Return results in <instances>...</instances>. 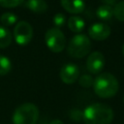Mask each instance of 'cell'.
<instances>
[{"label": "cell", "mask_w": 124, "mask_h": 124, "mask_svg": "<svg viewBox=\"0 0 124 124\" xmlns=\"http://www.w3.org/2000/svg\"><path fill=\"white\" fill-rule=\"evenodd\" d=\"M82 118L85 124H110L113 119V110L108 105L94 103L86 107Z\"/></svg>", "instance_id": "6da1fadb"}, {"label": "cell", "mask_w": 124, "mask_h": 124, "mask_svg": "<svg viewBox=\"0 0 124 124\" xmlns=\"http://www.w3.org/2000/svg\"><path fill=\"white\" fill-rule=\"evenodd\" d=\"M94 92L101 98H110L113 97L119 88L117 78L110 73H101L99 74L93 81Z\"/></svg>", "instance_id": "7a4b0ae2"}, {"label": "cell", "mask_w": 124, "mask_h": 124, "mask_svg": "<svg viewBox=\"0 0 124 124\" xmlns=\"http://www.w3.org/2000/svg\"><path fill=\"white\" fill-rule=\"evenodd\" d=\"M38 118V107L33 103H24L15 109L12 121L14 124H36Z\"/></svg>", "instance_id": "3957f363"}, {"label": "cell", "mask_w": 124, "mask_h": 124, "mask_svg": "<svg viewBox=\"0 0 124 124\" xmlns=\"http://www.w3.org/2000/svg\"><path fill=\"white\" fill-rule=\"evenodd\" d=\"M91 49V42L87 35L78 33L73 36L68 44L67 50L71 56L74 57H83Z\"/></svg>", "instance_id": "277c9868"}, {"label": "cell", "mask_w": 124, "mask_h": 124, "mask_svg": "<svg viewBox=\"0 0 124 124\" xmlns=\"http://www.w3.org/2000/svg\"><path fill=\"white\" fill-rule=\"evenodd\" d=\"M45 41L47 47L54 52H59L63 50L66 45L65 35L57 27H51L46 31Z\"/></svg>", "instance_id": "5b68a950"}, {"label": "cell", "mask_w": 124, "mask_h": 124, "mask_svg": "<svg viewBox=\"0 0 124 124\" xmlns=\"http://www.w3.org/2000/svg\"><path fill=\"white\" fill-rule=\"evenodd\" d=\"M14 36L17 44L26 45L33 37V28L26 20H19L14 28Z\"/></svg>", "instance_id": "8992f818"}, {"label": "cell", "mask_w": 124, "mask_h": 124, "mask_svg": "<svg viewBox=\"0 0 124 124\" xmlns=\"http://www.w3.org/2000/svg\"><path fill=\"white\" fill-rule=\"evenodd\" d=\"M106 59L104 54L101 51H93L91 52L86 60V68L92 74L100 73L105 67Z\"/></svg>", "instance_id": "52a82bcc"}, {"label": "cell", "mask_w": 124, "mask_h": 124, "mask_svg": "<svg viewBox=\"0 0 124 124\" xmlns=\"http://www.w3.org/2000/svg\"><path fill=\"white\" fill-rule=\"evenodd\" d=\"M59 76L64 83L72 84L79 78V69L74 63H66L61 67Z\"/></svg>", "instance_id": "ba28073f"}, {"label": "cell", "mask_w": 124, "mask_h": 124, "mask_svg": "<svg viewBox=\"0 0 124 124\" xmlns=\"http://www.w3.org/2000/svg\"><path fill=\"white\" fill-rule=\"evenodd\" d=\"M88 34L94 40H105L110 34V27L104 22H94L89 26Z\"/></svg>", "instance_id": "9c48e42d"}, {"label": "cell", "mask_w": 124, "mask_h": 124, "mask_svg": "<svg viewBox=\"0 0 124 124\" xmlns=\"http://www.w3.org/2000/svg\"><path fill=\"white\" fill-rule=\"evenodd\" d=\"M62 7L73 14L81 13L85 8L84 0H61Z\"/></svg>", "instance_id": "30bf717a"}, {"label": "cell", "mask_w": 124, "mask_h": 124, "mask_svg": "<svg viewBox=\"0 0 124 124\" xmlns=\"http://www.w3.org/2000/svg\"><path fill=\"white\" fill-rule=\"evenodd\" d=\"M25 7H27L29 10L33 12L42 13V12L46 11L47 3L45 0H26Z\"/></svg>", "instance_id": "8fae6325"}, {"label": "cell", "mask_w": 124, "mask_h": 124, "mask_svg": "<svg viewBox=\"0 0 124 124\" xmlns=\"http://www.w3.org/2000/svg\"><path fill=\"white\" fill-rule=\"evenodd\" d=\"M84 19L78 16H71L68 18V26L74 32H80L84 28Z\"/></svg>", "instance_id": "7c38bea8"}, {"label": "cell", "mask_w": 124, "mask_h": 124, "mask_svg": "<svg viewBox=\"0 0 124 124\" xmlns=\"http://www.w3.org/2000/svg\"><path fill=\"white\" fill-rule=\"evenodd\" d=\"M96 15L101 19H105V20L110 19L113 16V8L112 6H109L107 4L100 5L96 10Z\"/></svg>", "instance_id": "4fadbf2b"}, {"label": "cell", "mask_w": 124, "mask_h": 124, "mask_svg": "<svg viewBox=\"0 0 124 124\" xmlns=\"http://www.w3.org/2000/svg\"><path fill=\"white\" fill-rule=\"evenodd\" d=\"M12 42L11 31L4 25H0V47H7Z\"/></svg>", "instance_id": "5bb4252c"}, {"label": "cell", "mask_w": 124, "mask_h": 124, "mask_svg": "<svg viewBox=\"0 0 124 124\" xmlns=\"http://www.w3.org/2000/svg\"><path fill=\"white\" fill-rule=\"evenodd\" d=\"M12 70V62L10 58L0 54V76L8 74Z\"/></svg>", "instance_id": "9a60e30c"}, {"label": "cell", "mask_w": 124, "mask_h": 124, "mask_svg": "<svg viewBox=\"0 0 124 124\" xmlns=\"http://www.w3.org/2000/svg\"><path fill=\"white\" fill-rule=\"evenodd\" d=\"M0 20L4 24V26L5 25H13L14 23H16L17 21V16L12 12H5L1 15Z\"/></svg>", "instance_id": "2e32d148"}, {"label": "cell", "mask_w": 124, "mask_h": 124, "mask_svg": "<svg viewBox=\"0 0 124 124\" xmlns=\"http://www.w3.org/2000/svg\"><path fill=\"white\" fill-rule=\"evenodd\" d=\"M113 16L121 20L124 21V0L117 2L113 7Z\"/></svg>", "instance_id": "e0dca14e"}, {"label": "cell", "mask_w": 124, "mask_h": 124, "mask_svg": "<svg viewBox=\"0 0 124 124\" xmlns=\"http://www.w3.org/2000/svg\"><path fill=\"white\" fill-rule=\"evenodd\" d=\"M93 81H94L93 78L90 75H87V74H84V75H82L81 77L78 78V82L83 87H89V86L93 85Z\"/></svg>", "instance_id": "ac0fdd59"}, {"label": "cell", "mask_w": 124, "mask_h": 124, "mask_svg": "<svg viewBox=\"0 0 124 124\" xmlns=\"http://www.w3.org/2000/svg\"><path fill=\"white\" fill-rule=\"evenodd\" d=\"M53 23L56 25L57 28H59L60 26H62L64 23H65V20H66V17H65V15L62 14V13H57L54 15L53 16Z\"/></svg>", "instance_id": "d6986e66"}, {"label": "cell", "mask_w": 124, "mask_h": 124, "mask_svg": "<svg viewBox=\"0 0 124 124\" xmlns=\"http://www.w3.org/2000/svg\"><path fill=\"white\" fill-rule=\"evenodd\" d=\"M24 0H0V5L5 8H12L18 6Z\"/></svg>", "instance_id": "ffe728a7"}, {"label": "cell", "mask_w": 124, "mask_h": 124, "mask_svg": "<svg viewBox=\"0 0 124 124\" xmlns=\"http://www.w3.org/2000/svg\"><path fill=\"white\" fill-rule=\"evenodd\" d=\"M103 1L105 2V4H107V5H109V6H111V4H114L116 0H103Z\"/></svg>", "instance_id": "44dd1931"}, {"label": "cell", "mask_w": 124, "mask_h": 124, "mask_svg": "<svg viewBox=\"0 0 124 124\" xmlns=\"http://www.w3.org/2000/svg\"><path fill=\"white\" fill-rule=\"evenodd\" d=\"M50 124H64V123L60 119H54V120H52L50 122Z\"/></svg>", "instance_id": "7402d4cb"}, {"label": "cell", "mask_w": 124, "mask_h": 124, "mask_svg": "<svg viewBox=\"0 0 124 124\" xmlns=\"http://www.w3.org/2000/svg\"><path fill=\"white\" fill-rule=\"evenodd\" d=\"M122 52H123V55H124V45H123V46H122Z\"/></svg>", "instance_id": "603a6c76"}, {"label": "cell", "mask_w": 124, "mask_h": 124, "mask_svg": "<svg viewBox=\"0 0 124 124\" xmlns=\"http://www.w3.org/2000/svg\"><path fill=\"white\" fill-rule=\"evenodd\" d=\"M123 102H124V96H123Z\"/></svg>", "instance_id": "cb8c5ba5"}]
</instances>
